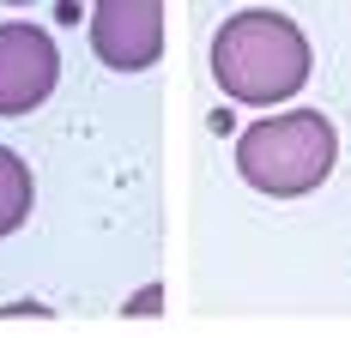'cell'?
Listing matches in <instances>:
<instances>
[{"instance_id":"1","label":"cell","mask_w":351,"mask_h":338,"mask_svg":"<svg viewBox=\"0 0 351 338\" xmlns=\"http://www.w3.org/2000/svg\"><path fill=\"white\" fill-rule=\"evenodd\" d=\"M212 79L230 103L273 109L309 85V36L297 31V18L267 6L230 12L212 36Z\"/></svg>"},{"instance_id":"2","label":"cell","mask_w":351,"mask_h":338,"mask_svg":"<svg viewBox=\"0 0 351 338\" xmlns=\"http://www.w3.org/2000/svg\"><path fill=\"white\" fill-rule=\"evenodd\" d=\"M339 164V133L321 109H285L267 121H248L237 139V169L248 187L273 200H303Z\"/></svg>"},{"instance_id":"3","label":"cell","mask_w":351,"mask_h":338,"mask_svg":"<svg viewBox=\"0 0 351 338\" xmlns=\"http://www.w3.org/2000/svg\"><path fill=\"white\" fill-rule=\"evenodd\" d=\"M91 55L109 73H145L164 55V0H91Z\"/></svg>"},{"instance_id":"4","label":"cell","mask_w":351,"mask_h":338,"mask_svg":"<svg viewBox=\"0 0 351 338\" xmlns=\"http://www.w3.org/2000/svg\"><path fill=\"white\" fill-rule=\"evenodd\" d=\"M61 85V49L43 25H0V115H31Z\"/></svg>"},{"instance_id":"5","label":"cell","mask_w":351,"mask_h":338,"mask_svg":"<svg viewBox=\"0 0 351 338\" xmlns=\"http://www.w3.org/2000/svg\"><path fill=\"white\" fill-rule=\"evenodd\" d=\"M31 200H36V181H31V164L0 145V236H12L25 218H31Z\"/></svg>"},{"instance_id":"6","label":"cell","mask_w":351,"mask_h":338,"mask_svg":"<svg viewBox=\"0 0 351 338\" xmlns=\"http://www.w3.org/2000/svg\"><path fill=\"white\" fill-rule=\"evenodd\" d=\"M158 308H164V284H145V290H140L128 308H121V314H134V320H152Z\"/></svg>"},{"instance_id":"7","label":"cell","mask_w":351,"mask_h":338,"mask_svg":"<svg viewBox=\"0 0 351 338\" xmlns=\"http://www.w3.org/2000/svg\"><path fill=\"white\" fill-rule=\"evenodd\" d=\"M0 6H31V0H0Z\"/></svg>"}]
</instances>
